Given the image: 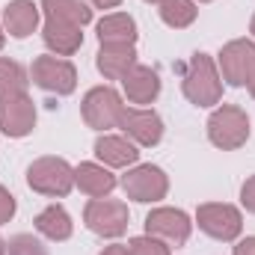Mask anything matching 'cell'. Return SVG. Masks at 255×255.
<instances>
[{
	"mask_svg": "<svg viewBox=\"0 0 255 255\" xmlns=\"http://www.w3.org/2000/svg\"><path fill=\"white\" fill-rule=\"evenodd\" d=\"M15 211H18L15 196H12V193L0 184V226H3V223H9V220L15 217Z\"/></svg>",
	"mask_w": 255,
	"mask_h": 255,
	"instance_id": "26",
	"label": "cell"
},
{
	"mask_svg": "<svg viewBox=\"0 0 255 255\" xmlns=\"http://www.w3.org/2000/svg\"><path fill=\"white\" fill-rule=\"evenodd\" d=\"M235 255H255V235L235 244Z\"/></svg>",
	"mask_w": 255,
	"mask_h": 255,
	"instance_id": "28",
	"label": "cell"
},
{
	"mask_svg": "<svg viewBox=\"0 0 255 255\" xmlns=\"http://www.w3.org/2000/svg\"><path fill=\"white\" fill-rule=\"evenodd\" d=\"M145 235L160 238L169 247H184L193 235V220L181 208H151L145 217Z\"/></svg>",
	"mask_w": 255,
	"mask_h": 255,
	"instance_id": "10",
	"label": "cell"
},
{
	"mask_svg": "<svg viewBox=\"0 0 255 255\" xmlns=\"http://www.w3.org/2000/svg\"><path fill=\"white\" fill-rule=\"evenodd\" d=\"M6 255H48L45 244L33 235H15L6 244Z\"/></svg>",
	"mask_w": 255,
	"mask_h": 255,
	"instance_id": "25",
	"label": "cell"
},
{
	"mask_svg": "<svg viewBox=\"0 0 255 255\" xmlns=\"http://www.w3.org/2000/svg\"><path fill=\"white\" fill-rule=\"evenodd\" d=\"M116 184H119V178H116V175L110 172V166H104V163L86 160V163L74 166V187L80 193H86L89 199H104V196H110V193L116 190Z\"/></svg>",
	"mask_w": 255,
	"mask_h": 255,
	"instance_id": "15",
	"label": "cell"
},
{
	"mask_svg": "<svg viewBox=\"0 0 255 255\" xmlns=\"http://www.w3.org/2000/svg\"><path fill=\"white\" fill-rule=\"evenodd\" d=\"M101 45H136V21L128 12H110L95 27Z\"/></svg>",
	"mask_w": 255,
	"mask_h": 255,
	"instance_id": "19",
	"label": "cell"
},
{
	"mask_svg": "<svg viewBox=\"0 0 255 255\" xmlns=\"http://www.w3.org/2000/svg\"><path fill=\"white\" fill-rule=\"evenodd\" d=\"M128 220H130L128 205L119 202V199H110V196H104V199H89L86 208H83V223H86V229L95 232L98 238H110V241L122 238L128 232Z\"/></svg>",
	"mask_w": 255,
	"mask_h": 255,
	"instance_id": "6",
	"label": "cell"
},
{
	"mask_svg": "<svg viewBox=\"0 0 255 255\" xmlns=\"http://www.w3.org/2000/svg\"><path fill=\"white\" fill-rule=\"evenodd\" d=\"M45 21H65L74 27H86L92 21V6L86 0H42Z\"/></svg>",
	"mask_w": 255,
	"mask_h": 255,
	"instance_id": "21",
	"label": "cell"
},
{
	"mask_svg": "<svg viewBox=\"0 0 255 255\" xmlns=\"http://www.w3.org/2000/svg\"><path fill=\"white\" fill-rule=\"evenodd\" d=\"M145 3H160V0H145Z\"/></svg>",
	"mask_w": 255,
	"mask_h": 255,
	"instance_id": "35",
	"label": "cell"
},
{
	"mask_svg": "<svg viewBox=\"0 0 255 255\" xmlns=\"http://www.w3.org/2000/svg\"><path fill=\"white\" fill-rule=\"evenodd\" d=\"M30 80L51 92V95H71L77 89V68L71 60L65 57H54V54H45V57H36L33 68H30Z\"/></svg>",
	"mask_w": 255,
	"mask_h": 255,
	"instance_id": "7",
	"label": "cell"
},
{
	"mask_svg": "<svg viewBox=\"0 0 255 255\" xmlns=\"http://www.w3.org/2000/svg\"><path fill=\"white\" fill-rule=\"evenodd\" d=\"M160 9V21L166 24V27H172V30H184V27H190L193 21H196V15H199V6H196V0H160L157 3Z\"/></svg>",
	"mask_w": 255,
	"mask_h": 255,
	"instance_id": "22",
	"label": "cell"
},
{
	"mask_svg": "<svg viewBox=\"0 0 255 255\" xmlns=\"http://www.w3.org/2000/svg\"><path fill=\"white\" fill-rule=\"evenodd\" d=\"M86 3H89L92 9H116L122 0H86Z\"/></svg>",
	"mask_w": 255,
	"mask_h": 255,
	"instance_id": "30",
	"label": "cell"
},
{
	"mask_svg": "<svg viewBox=\"0 0 255 255\" xmlns=\"http://www.w3.org/2000/svg\"><path fill=\"white\" fill-rule=\"evenodd\" d=\"M98 255H130V250H128V244H110V247H104Z\"/></svg>",
	"mask_w": 255,
	"mask_h": 255,
	"instance_id": "29",
	"label": "cell"
},
{
	"mask_svg": "<svg viewBox=\"0 0 255 255\" xmlns=\"http://www.w3.org/2000/svg\"><path fill=\"white\" fill-rule=\"evenodd\" d=\"M95 157L110 169H130L139 160V145L125 133H101L95 139Z\"/></svg>",
	"mask_w": 255,
	"mask_h": 255,
	"instance_id": "13",
	"label": "cell"
},
{
	"mask_svg": "<svg viewBox=\"0 0 255 255\" xmlns=\"http://www.w3.org/2000/svg\"><path fill=\"white\" fill-rule=\"evenodd\" d=\"M119 184H122V190H125L128 199L142 202V205L160 202V199H166V193H169V178H166V172H163L160 166H154V163H133L125 175H122Z\"/></svg>",
	"mask_w": 255,
	"mask_h": 255,
	"instance_id": "8",
	"label": "cell"
},
{
	"mask_svg": "<svg viewBox=\"0 0 255 255\" xmlns=\"http://www.w3.org/2000/svg\"><path fill=\"white\" fill-rule=\"evenodd\" d=\"M250 33H253V39H255V15H253V21H250Z\"/></svg>",
	"mask_w": 255,
	"mask_h": 255,
	"instance_id": "34",
	"label": "cell"
},
{
	"mask_svg": "<svg viewBox=\"0 0 255 255\" xmlns=\"http://www.w3.org/2000/svg\"><path fill=\"white\" fill-rule=\"evenodd\" d=\"M181 92L196 107H217L223 98V77L208 54H193L181 71Z\"/></svg>",
	"mask_w": 255,
	"mask_h": 255,
	"instance_id": "1",
	"label": "cell"
},
{
	"mask_svg": "<svg viewBox=\"0 0 255 255\" xmlns=\"http://www.w3.org/2000/svg\"><path fill=\"white\" fill-rule=\"evenodd\" d=\"M247 89H250V95L255 98V71H253V77H250V83H247Z\"/></svg>",
	"mask_w": 255,
	"mask_h": 255,
	"instance_id": "31",
	"label": "cell"
},
{
	"mask_svg": "<svg viewBox=\"0 0 255 255\" xmlns=\"http://www.w3.org/2000/svg\"><path fill=\"white\" fill-rule=\"evenodd\" d=\"M39 15H42V6L33 0H9L3 6V30L12 39H27L36 33Z\"/></svg>",
	"mask_w": 255,
	"mask_h": 255,
	"instance_id": "16",
	"label": "cell"
},
{
	"mask_svg": "<svg viewBox=\"0 0 255 255\" xmlns=\"http://www.w3.org/2000/svg\"><path fill=\"white\" fill-rule=\"evenodd\" d=\"M3 45H6V30H3V21H0V51H3Z\"/></svg>",
	"mask_w": 255,
	"mask_h": 255,
	"instance_id": "32",
	"label": "cell"
},
{
	"mask_svg": "<svg viewBox=\"0 0 255 255\" xmlns=\"http://www.w3.org/2000/svg\"><path fill=\"white\" fill-rule=\"evenodd\" d=\"M0 255H6V241L0 238Z\"/></svg>",
	"mask_w": 255,
	"mask_h": 255,
	"instance_id": "33",
	"label": "cell"
},
{
	"mask_svg": "<svg viewBox=\"0 0 255 255\" xmlns=\"http://www.w3.org/2000/svg\"><path fill=\"white\" fill-rule=\"evenodd\" d=\"M196 3H211V0H196Z\"/></svg>",
	"mask_w": 255,
	"mask_h": 255,
	"instance_id": "36",
	"label": "cell"
},
{
	"mask_svg": "<svg viewBox=\"0 0 255 255\" xmlns=\"http://www.w3.org/2000/svg\"><path fill=\"white\" fill-rule=\"evenodd\" d=\"M33 128H36V104L27 92L0 98V133L21 139L33 133Z\"/></svg>",
	"mask_w": 255,
	"mask_h": 255,
	"instance_id": "11",
	"label": "cell"
},
{
	"mask_svg": "<svg viewBox=\"0 0 255 255\" xmlns=\"http://www.w3.org/2000/svg\"><path fill=\"white\" fill-rule=\"evenodd\" d=\"M241 205L255 214V175H250L247 181H244V187H241Z\"/></svg>",
	"mask_w": 255,
	"mask_h": 255,
	"instance_id": "27",
	"label": "cell"
},
{
	"mask_svg": "<svg viewBox=\"0 0 255 255\" xmlns=\"http://www.w3.org/2000/svg\"><path fill=\"white\" fill-rule=\"evenodd\" d=\"M119 83H122V92H125L128 101L130 104H139V107L157 101V95H160V74L151 65L136 63Z\"/></svg>",
	"mask_w": 255,
	"mask_h": 255,
	"instance_id": "14",
	"label": "cell"
},
{
	"mask_svg": "<svg viewBox=\"0 0 255 255\" xmlns=\"http://www.w3.org/2000/svg\"><path fill=\"white\" fill-rule=\"evenodd\" d=\"M217 68L229 86H247L255 71V42H250V39L226 42L217 57Z\"/></svg>",
	"mask_w": 255,
	"mask_h": 255,
	"instance_id": "9",
	"label": "cell"
},
{
	"mask_svg": "<svg viewBox=\"0 0 255 255\" xmlns=\"http://www.w3.org/2000/svg\"><path fill=\"white\" fill-rule=\"evenodd\" d=\"M119 128L139 148H154L163 139V119L148 107H125V113L119 119Z\"/></svg>",
	"mask_w": 255,
	"mask_h": 255,
	"instance_id": "12",
	"label": "cell"
},
{
	"mask_svg": "<svg viewBox=\"0 0 255 255\" xmlns=\"http://www.w3.org/2000/svg\"><path fill=\"white\" fill-rule=\"evenodd\" d=\"M125 98L113 89V86H92L83 101H80V116L92 130L110 133V128H119V119L125 113Z\"/></svg>",
	"mask_w": 255,
	"mask_h": 255,
	"instance_id": "3",
	"label": "cell"
},
{
	"mask_svg": "<svg viewBox=\"0 0 255 255\" xmlns=\"http://www.w3.org/2000/svg\"><path fill=\"white\" fill-rule=\"evenodd\" d=\"M95 65L104 74V80H122L136 65V48L133 45H101L95 54Z\"/></svg>",
	"mask_w": 255,
	"mask_h": 255,
	"instance_id": "17",
	"label": "cell"
},
{
	"mask_svg": "<svg viewBox=\"0 0 255 255\" xmlns=\"http://www.w3.org/2000/svg\"><path fill=\"white\" fill-rule=\"evenodd\" d=\"M36 232L54 244H63L71 238L74 232V223H71V214L65 211L63 205H48L36 214Z\"/></svg>",
	"mask_w": 255,
	"mask_h": 255,
	"instance_id": "20",
	"label": "cell"
},
{
	"mask_svg": "<svg viewBox=\"0 0 255 255\" xmlns=\"http://www.w3.org/2000/svg\"><path fill=\"white\" fill-rule=\"evenodd\" d=\"M27 184H30V190L39 193V196L65 199L68 193L74 190V166L68 160H63V157H54V154L36 157L27 166Z\"/></svg>",
	"mask_w": 255,
	"mask_h": 255,
	"instance_id": "2",
	"label": "cell"
},
{
	"mask_svg": "<svg viewBox=\"0 0 255 255\" xmlns=\"http://www.w3.org/2000/svg\"><path fill=\"white\" fill-rule=\"evenodd\" d=\"M42 39H45V45L54 57H71L83 45V27H74V24H65V21H45Z\"/></svg>",
	"mask_w": 255,
	"mask_h": 255,
	"instance_id": "18",
	"label": "cell"
},
{
	"mask_svg": "<svg viewBox=\"0 0 255 255\" xmlns=\"http://www.w3.org/2000/svg\"><path fill=\"white\" fill-rule=\"evenodd\" d=\"M27 86H30V71L15 60L0 57V98L27 92Z\"/></svg>",
	"mask_w": 255,
	"mask_h": 255,
	"instance_id": "23",
	"label": "cell"
},
{
	"mask_svg": "<svg viewBox=\"0 0 255 255\" xmlns=\"http://www.w3.org/2000/svg\"><path fill=\"white\" fill-rule=\"evenodd\" d=\"M128 250H130V255H172V247L169 244H163L160 238H151V235L130 238L128 241Z\"/></svg>",
	"mask_w": 255,
	"mask_h": 255,
	"instance_id": "24",
	"label": "cell"
},
{
	"mask_svg": "<svg viewBox=\"0 0 255 255\" xmlns=\"http://www.w3.org/2000/svg\"><path fill=\"white\" fill-rule=\"evenodd\" d=\"M208 139L223 148V151H235L250 139V116L247 110H241L238 104H223L211 113L208 119Z\"/></svg>",
	"mask_w": 255,
	"mask_h": 255,
	"instance_id": "4",
	"label": "cell"
},
{
	"mask_svg": "<svg viewBox=\"0 0 255 255\" xmlns=\"http://www.w3.org/2000/svg\"><path fill=\"white\" fill-rule=\"evenodd\" d=\"M196 226L208 238L232 244L244 232V214H241V208H235L229 202H205L196 208Z\"/></svg>",
	"mask_w": 255,
	"mask_h": 255,
	"instance_id": "5",
	"label": "cell"
}]
</instances>
